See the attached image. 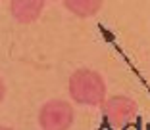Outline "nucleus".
<instances>
[{"mask_svg": "<svg viewBox=\"0 0 150 130\" xmlns=\"http://www.w3.org/2000/svg\"><path fill=\"white\" fill-rule=\"evenodd\" d=\"M42 130H67L73 124V107L64 100H50L39 113Z\"/></svg>", "mask_w": 150, "mask_h": 130, "instance_id": "nucleus-2", "label": "nucleus"}, {"mask_svg": "<svg viewBox=\"0 0 150 130\" xmlns=\"http://www.w3.org/2000/svg\"><path fill=\"white\" fill-rule=\"evenodd\" d=\"M2 130H12V128H6V126H4V128H2Z\"/></svg>", "mask_w": 150, "mask_h": 130, "instance_id": "nucleus-6", "label": "nucleus"}, {"mask_svg": "<svg viewBox=\"0 0 150 130\" xmlns=\"http://www.w3.org/2000/svg\"><path fill=\"white\" fill-rule=\"evenodd\" d=\"M64 6L77 17H93L102 8V0H64Z\"/></svg>", "mask_w": 150, "mask_h": 130, "instance_id": "nucleus-5", "label": "nucleus"}, {"mask_svg": "<svg viewBox=\"0 0 150 130\" xmlns=\"http://www.w3.org/2000/svg\"><path fill=\"white\" fill-rule=\"evenodd\" d=\"M42 4L44 0H12L10 10H12V15L19 23H31L40 15Z\"/></svg>", "mask_w": 150, "mask_h": 130, "instance_id": "nucleus-4", "label": "nucleus"}, {"mask_svg": "<svg viewBox=\"0 0 150 130\" xmlns=\"http://www.w3.org/2000/svg\"><path fill=\"white\" fill-rule=\"evenodd\" d=\"M69 96L81 105H100L106 98L104 78L91 69H77L69 77Z\"/></svg>", "mask_w": 150, "mask_h": 130, "instance_id": "nucleus-1", "label": "nucleus"}, {"mask_svg": "<svg viewBox=\"0 0 150 130\" xmlns=\"http://www.w3.org/2000/svg\"><path fill=\"white\" fill-rule=\"evenodd\" d=\"M137 103L127 96H114L104 101V117L114 128H123L135 119Z\"/></svg>", "mask_w": 150, "mask_h": 130, "instance_id": "nucleus-3", "label": "nucleus"}]
</instances>
